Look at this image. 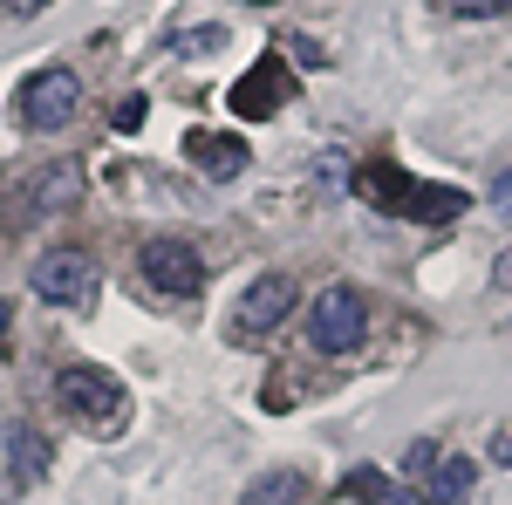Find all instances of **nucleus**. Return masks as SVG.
Returning <instances> with one entry per match:
<instances>
[{
    "label": "nucleus",
    "mask_w": 512,
    "mask_h": 505,
    "mask_svg": "<svg viewBox=\"0 0 512 505\" xmlns=\"http://www.w3.org/2000/svg\"><path fill=\"white\" fill-rule=\"evenodd\" d=\"M349 492H362L369 505H431L424 492H396V485H376V471H355V478H349Z\"/></svg>",
    "instance_id": "obj_15"
},
{
    "label": "nucleus",
    "mask_w": 512,
    "mask_h": 505,
    "mask_svg": "<svg viewBox=\"0 0 512 505\" xmlns=\"http://www.w3.org/2000/svg\"><path fill=\"white\" fill-rule=\"evenodd\" d=\"M328 62V48L315 35H287V69H321Z\"/></svg>",
    "instance_id": "obj_16"
},
{
    "label": "nucleus",
    "mask_w": 512,
    "mask_h": 505,
    "mask_svg": "<svg viewBox=\"0 0 512 505\" xmlns=\"http://www.w3.org/2000/svg\"><path fill=\"white\" fill-rule=\"evenodd\" d=\"M485 458H492V471H512V417H506V424H492V437H485Z\"/></svg>",
    "instance_id": "obj_17"
},
{
    "label": "nucleus",
    "mask_w": 512,
    "mask_h": 505,
    "mask_svg": "<svg viewBox=\"0 0 512 505\" xmlns=\"http://www.w3.org/2000/svg\"><path fill=\"white\" fill-rule=\"evenodd\" d=\"M492 287H499V294H512V246L492 260Z\"/></svg>",
    "instance_id": "obj_20"
},
{
    "label": "nucleus",
    "mask_w": 512,
    "mask_h": 505,
    "mask_svg": "<svg viewBox=\"0 0 512 505\" xmlns=\"http://www.w3.org/2000/svg\"><path fill=\"white\" fill-rule=\"evenodd\" d=\"M185 157H192L205 178H219V185L246 171V144H239L233 130H192V137H185Z\"/></svg>",
    "instance_id": "obj_10"
},
{
    "label": "nucleus",
    "mask_w": 512,
    "mask_h": 505,
    "mask_svg": "<svg viewBox=\"0 0 512 505\" xmlns=\"http://www.w3.org/2000/svg\"><path fill=\"white\" fill-rule=\"evenodd\" d=\"M287 96H294V69H287V55H260L246 76L226 89V103H233V117H246V123H260V117H274V110H287Z\"/></svg>",
    "instance_id": "obj_6"
},
{
    "label": "nucleus",
    "mask_w": 512,
    "mask_h": 505,
    "mask_svg": "<svg viewBox=\"0 0 512 505\" xmlns=\"http://www.w3.org/2000/svg\"><path fill=\"white\" fill-rule=\"evenodd\" d=\"M431 458H437V444H431V437H417V444H410V458H403V465H410V471H424V465H431Z\"/></svg>",
    "instance_id": "obj_21"
},
{
    "label": "nucleus",
    "mask_w": 512,
    "mask_h": 505,
    "mask_svg": "<svg viewBox=\"0 0 512 505\" xmlns=\"http://www.w3.org/2000/svg\"><path fill=\"white\" fill-rule=\"evenodd\" d=\"M137 267H144V280H151L158 294H171V301H192L198 287H205V260H198L185 239H151V246L137 253Z\"/></svg>",
    "instance_id": "obj_8"
},
{
    "label": "nucleus",
    "mask_w": 512,
    "mask_h": 505,
    "mask_svg": "<svg viewBox=\"0 0 512 505\" xmlns=\"http://www.w3.org/2000/svg\"><path fill=\"white\" fill-rule=\"evenodd\" d=\"M0 7H7V14H21V21H28V14H41V7H48V0H0Z\"/></svg>",
    "instance_id": "obj_22"
},
{
    "label": "nucleus",
    "mask_w": 512,
    "mask_h": 505,
    "mask_svg": "<svg viewBox=\"0 0 512 505\" xmlns=\"http://www.w3.org/2000/svg\"><path fill=\"white\" fill-rule=\"evenodd\" d=\"M239 7H274V0H239Z\"/></svg>",
    "instance_id": "obj_24"
},
{
    "label": "nucleus",
    "mask_w": 512,
    "mask_h": 505,
    "mask_svg": "<svg viewBox=\"0 0 512 505\" xmlns=\"http://www.w3.org/2000/svg\"><path fill=\"white\" fill-rule=\"evenodd\" d=\"M144 110H151L144 96H123V103H117V130H123V137H130V130H144Z\"/></svg>",
    "instance_id": "obj_18"
},
{
    "label": "nucleus",
    "mask_w": 512,
    "mask_h": 505,
    "mask_svg": "<svg viewBox=\"0 0 512 505\" xmlns=\"http://www.w3.org/2000/svg\"><path fill=\"white\" fill-rule=\"evenodd\" d=\"M355 192L369 198L376 212L417 219V226H437V219H458V212H465V192H458V185H424V178H410V171H396V164H369V171L355 178Z\"/></svg>",
    "instance_id": "obj_1"
},
{
    "label": "nucleus",
    "mask_w": 512,
    "mask_h": 505,
    "mask_svg": "<svg viewBox=\"0 0 512 505\" xmlns=\"http://www.w3.org/2000/svg\"><path fill=\"white\" fill-rule=\"evenodd\" d=\"M55 403L89 430H123V417H130L123 383L110 376V369H96V362H69V369L55 376Z\"/></svg>",
    "instance_id": "obj_2"
},
{
    "label": "nucleus",
    "mask_w": 512,
    "mask_h": 505,
    "mask_svg": "<svg viewBox=\"0 0 512 505\" xmlns=\"http://www.w3.org/2000/svg\"><path fill=\"white\" fill-rule=\"evenodd\" d=\"M472 485H478L472 458H444V465L431 471V485H424V499L431 505H458V499H472Z\"/></svg>",
    "instance_id": "obj_13"
},
{
    "label": "nucleus",
    "mask_w": 512,
    "mask_h": 505,
    "mask_svg": "<svg viewBox=\"0 0 512 505\" xmlns=\"http://www.w3.org/2000/svg\"><path fill=\"white\" fill-rule=\"evenodd\" d=\"M294 301H301V287L287 280V273H260L246 294H239V308H233V335L239 342H260V335H274L280 321L294 314Z\"/></svg>",
    "instance_id": "obj_7"
},
{
    "label": "nucleus",
    "mask_w": 512,
    "mask_h": 505,
    "mask_svg": "<svg viewBox=\"0 0 512 505\" xmlns=\"http://www.w3.org/2000/svg\"><path fill=\"white\" fill-rule=\"evenodd\" d=\"M451 14H465V21H478V14H506L512 0H444Z\"/></svg>",
    "instance_id": "obj_19"
},
{
    "label": "nucleus",
    "mask_w": 512,
    "mask_h": 505,
    "mask_svg": "<svg viewBox=\"0 0 512 505\" xmlns=\"http://www.w3.org/2000/svg\"><path fill=\"white\" fill-rule=\"evenodd\" d=\"M7 328H14V308H7V301H0V342H7Z\"/></svg>",
    "instance_id": "obj_23"
},
{
    "label": "nucleus",
    "mask_w": 512,
    "mask_h": 505,
    "mask_svg": "<svg viewBox=\"0 0 512 505\" xmlns=\"http://www.w3.org/2000/svg\"><path fill=\"white\" fill-rule=\"evenodd\" d=\"M28 287H35L48 308H89L96 287H103V273H96V253H82V246H55V253H41V260H35Z\"/></svg>",
    "instance_id": "obj_3"
},
{
    "label": "nucleus",
    "mask_w": 512,
    "mask_h": 505,
    "mask_svg": "<svg viewBox=\"0 0 512 505\" xmlns=\"http://www.w3.org/2000/svg\"><path fill=\"white\" fill-rule=\"evenodd\" d=\"M7 471H14V485H41L55 471V444L35 424H14L7 430Z\"/></svg>",
    "instance_id": "obj_11"
},
{
    "label": "nucleus",
    "mask_w": 512,
    "mask_h": 505,
    "mask_svg": "<svg viewBox=\"0 0 512 505\" xmlns=\"http://www.w3.org/2000/svg\"><path fill=\"white\" fill-rule=\"evenodd\" d=\"M82 198V164L76 157H62V164H48L28 178V205H21V219H41V212H62V205H76Z\"/></svg>",
    "instance_id": "obj_9"
},
{
    "label": "nucleus",
    "mask_w": 512,
    "mask_h": 505,
    "mask_svg": "<svg viewBox=\"0 0 512 505\" xmlns=\"http://www.w3.org/2000/svg\"><path fill=\"white\" fill-rule=\"evenodd\" d=\"M82 110V82L76 69H41V76L21 82V123L28 130H41V137H55L62 123Z\"/></svg>",
    "instance_id": "obj_5"
},
{
    "label": "nucleus",
    "mask_w": 512,
    "mask_h": 505,
    "mask_svg": "<svg viewBox=\"0 0 512 505\" xmlns=\"http://www.w3.org/2000/svg\"><path fill=\"white\" fill-rule=\"evenodd\" d=\"M226 41H233V28H226V21H192V28H178V35H171V55L198 62V55H219Z\"/></svg>",
    "instance_id": "obj_14"
},
{
    "label": "nucleus",
    "mask_w": 512,
    "mask_h": 505,
    "mask_svg": "<svg viewBox=\"0 0 512 505\" xmlns=\"http://www.w3.org/2000/svg\"><path fill=\"white\" fill-rule=\"evenodd\" d=\"M239 505H308V478L301 471H260Z\"/></svg>",
    "instance_id": "obj_12"
},
{
    "label": "nucleus",
    "mask_w": 512,
    "mask_h": 505,
    "mask_svg": "<svg viewBox=\"0 0 512 505\" xmlns=\"http://www.w3.org/2000/svg\"><path fill=\"white\" fill-rule=\"evenodd\" d=\"M308 335L321 355H355L369 342V301L355 287H321L315 308H308Z\"/></svg>",
    "instance_id": "obj_4"
}]
</instances>
